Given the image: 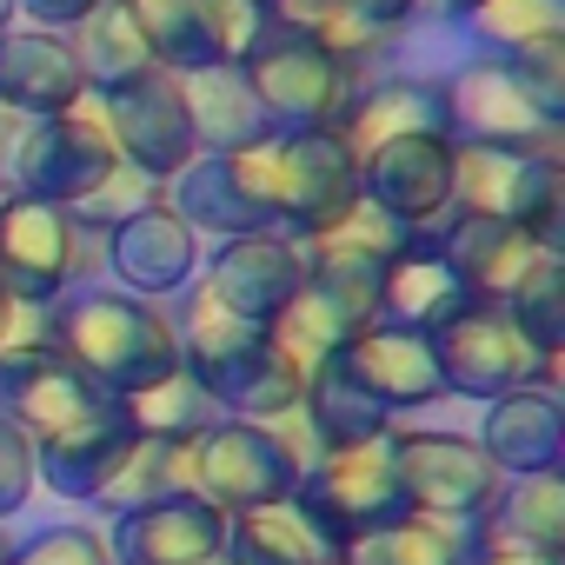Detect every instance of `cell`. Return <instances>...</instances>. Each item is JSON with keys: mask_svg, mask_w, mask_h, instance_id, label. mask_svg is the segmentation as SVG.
Segmentation results:
<instances>
[{"mask_svg": "<svg viewBox=\"0 0 565 565\" xmlns=\"http://www.w3.org/2000/svg\"><path fill=\"white\" fill-rule=\"evenodd\" d=\"M226 167H233L259 233L313 239L360 200V160L340 127H307V134L259 127L253 140L226 147Z\"/></svg>", "mask_w": 565, "mask_h": 565, "instance_id": "6da1fadb", "label": "cell"}, {"mask_svg": "<svg viewBox=\"0 0 565 565\" xmlns=\"http://www.w3.org/2000/svg\"><path fill=\"white\" fill-rule=\"evenodd\" d=\"M47 347L107 399H127L180 366L173 313L160 300H134L120 287H100V279H87V287H74L47 307Z\"/></svg>", "mask_w": 565, "mask_h": 565, "instance_id": "7a4b0ae2", "label": "cell"}, {"mask_svg": "<svg viewBox=\"0 0 565 565\" xmlns=\"http://www.w3.org/2000/svg\"><path fill=\"white\" fill-rule=\"evenodd\" d=\"M239 81L259 107L266 127H287V134H307V127H340L347 107L360 100V87L373 74H360L353 61H340L320 34H300V28H266L239 61Z\"/></svg>", "mask_w": 565, "mask_h": 565, "instance_id": "3957f363", "label": "cell"}, {"mask_svg": "<svg viewBox=\"0 0 565 565\" xmlns=\"http://www.w3.org/2000/svg\"><path fill=\"white\" fill-rule=\"evenodd\" d=\"M433 360H439L446 393L479 399V406H492V399H505L519 386L558 393V366H565V353L532 347V333L505 307H492V300H472L459 320H446L433 333Z\"/></svg>", "mask_w": 565, "mask_h": 565, "instance_id": "277c9868", "label": "cell"}, {"mask_svg": "<svg viewBox=\"0 0 565 565\" xmlns=\"http://www.w3.org/2000/svg\"><path fill=\"white\" fill-rule=\"evenodd\" d=\"M100 279V233H81L61 206L0 193V287L21 307H54L61 294Z\"/></svg>", "mask_w": 565, "mask_h": 565, "instance_id": "5b68a950", "label": "cell"}, {"mask_svg": "<svg viewBox=\"0 0 565 565\" xmlns=\"http://www.w3.org/2000/svg\"><path fill=\"white\" fill-rule=\"evenodd\" d=\"M452 213L558 233L565 213V153L552 147H472L452 140Z\"/></svg>", "mask_w": 565, "mask_h": 565, "instance_id": "8992f818", "label": "cell"}, {"mask_svg": "<svg viewBox=\"0 0 565 565\" xmlns=\"http://www.w3.org/2000/svg\"><path fill=\"white\" fill-rule=\"evenodd\" d=\"M114 167H120V153L107 140L100 100L81 94L67 114H47V120H28L21 127L14 160H8V186L28 193V200H47V206L74 213Z\"/></svg>", "mask_w": 565, "mask_h": 565, "instance_id": "52a82bcc", "label": "cell"}, {"mask_svg": "<svg viewBox=\"0 0 565 565\" xmlns=\"http://www.w3.org/2000/svg\"><path fill=\"white\" fill-rule=\"evenodd\" d=\"M373 320H380V273L307 266L300 294L279 307V320H273L266 333H273V347L287 353V366H294L300 380H313V373L333 366Z\"/></svg>", "mask_w": 565, "mask_h": 565, "instance_id": "ba28073f", "label": "cell"}, {"mask_svg": "<svg viewBox=\"0 0 565 565\" xmlns=\"http://www.w3.org/2000/svg\"><path fill=\"white\" fill-rule=\"evenodd\" d=\"M386 446H393V472H399L406 512H433V519L472 525L492 505V492L505 486L472 433H439V426H406L399 419L386 433Z\"/></svg>", "mask_w": 565, "mask_h": 565, "instance_id": "9c48e42d", "label": "cell"}, {"mask_svg": "<svg viewBox=\"0 0 565 565\" xmlns=\"http://www.w3.org/2000/svg\"><path fill=\"white\" fill-rule=\"evenodd\" d=\"M446 94V134L472 147H552L565 153V127L525 94L512 61L499 54H466L452 74H439Z\"/></svg>", "mask_w": 565, "mask_h": 565, "instance_id": "30bf717a", "label": "cell"}, {"mask_svg": "<svg viewBox=\"0 0 565 565\" xmlns=\"http://www.w3.org/2000/svg\"><path fill=\"white\" fill-rule=\"evenodd\" d=\"M193 492L239 519L253 505H273V499H287L300 492V466L287 459V446L273 439L266 419H220L193 439Z\"/></svg>", "mask_w": 565, "mask_h": 565, "instance_id": "8fae6325", "label": "cell"}, {"mask_svg": "<svg viewBox=\"0 0 565 565\" xmlns=\"http://www.w3.org/2000/svg\"><path fill=\"white\" fill-rule=\"evenodd\" d=\"M94 100H100V120H107L114 153H120L127 167H140L147 180L167 186L186 160H200L193 120H186V100H180V74L147 67V74H134V81L94 94Z\"/></svg>", "mask_w": 565, "mask_h": 565, "instance_id": "7c38bea8", "label": "cell"}, {"mask_svg": "<svg viewBox=\"0 0 565 565\" xmlns=\"http://www.w3.org/2000/svg\"><path fill=\"white\" fill-rule=\"evenodd\" d=\"M200 259H206L200 253V233L167 206V193L100 233V273L114 279L120 294H134V300H160V307L180 300L193 287Z\"/></svg>", "mask_w": 565, "mask_h": 565, "instance_id": "4fadbf2b", "label": "cell"}, {"mask_svg": "<svg viewBox=\"0 0 565 565\" xmlns=\"http://www.w3.org/2000/svg\"><path fill=\"white\" fill-rule=\"evenodd\" d=\"M193 279H200V287H206L226 313H239V320H253V327H273L279 307L300 294L307 253H300V239H287V233H233V239H220V246L200 259Z\"/></svg>", "mask_w": 565, "mask_h": 565, "instance_id": "5bb4252c", "label": "cell"}, {"mask_svg": "<svg viewBox=\"0 0 565 565\" xmlns=\"http://www.w3.org/2000/svg\"><path fill=\"white\" fill-rule=\"evenodd\" d=\"M360 200L413 233H433L452 213V134H406L360 153Z\"/></svg>", "mask_w": 565, "mask_h": 565, "instance_id": "9a60e30c", "label": "cell"}, {"mask_svg": "<svg viewBox=\"0 0 565 565\" xmlns=\"http://www.w3.org/2000/svg\"><path fill=\"white\" fill-rule=\"evenodd\" d=\"M300 499H307L340 539H360V532L386 525L393 512H406L386 433H380V439H360V446H333V452H320V466L300 479Z\"/></svg>", "mask_w": 565, "mask_h": 565, "instance_id": "2e32d148", "label": "cell"}, {"mask_svg": "<svg viewBox=\"0 0 565 565\" xmlns=\"http://www.w3.org/2000/svg\"><path fill=\"white\" fill-rule=\"evenodd\" d=\"M107 558L114 565H220L226 558V512H213L200 492L153 499L140 512L107 519Z\"/></svg>", "mask_w": 565, "mask_h": 565, "instance_id": "e0dca14e", "label": "cell"}, {"mask_svg": "<svg viewBox=\"0 0 565 565\" xmlns=\"http://www.w3.org/2000/svg\"><path fill=\"white\" fill-rule=\"evenodd\" d=\"M347 380L386 413V419H406V413H426L446 399V380H439V360H433V340L426 333H406V327H366L347 353H340Z\"/></svg>", "mask_w": 565, "mask_h": 565, "instance_id": "ac0fdd59", "label": "cell"}, {"mask_svg": "<svg viewBox=\"0 0 565 565\" xmlns=\"http://www.w3.org/2000/svg\"><path fill=\"white\" fill-rule=\"evenodd\" d=\"M426 239L452 259V273L466 279V294L492 300V307H505L519 279L558 246V233H525V226H499V220H472V213H446Z\"/></svg>", "mask_w": 565, "mask_h": 565, "instance_id": "d6986e66", "label": "cell"}, {"mask_svg": "<svg viewBox=\"0 0 565 565\" xmlns=\"http://www.w3.org/2000/svg\"><path fill=\"white\" fill-rule=\"evenodd\" d=\"M81 94H87V74L67 34L34 28V21H14L0 34V107L8 114L47 120V114H67Z\"/></svg>", "mask_w": 565, "mask_h": 565, "instance_id": "ffe728a7", "label": "cell"}, {"mask_svg": "<svg viewBox=\"0 0 565 565\" xmlns=\"http://www.w3.org/2000/svg\"><path fill=\"white\" fill-rule=\"evenodd\" d=\"M107 393L87 386L47 340L34 347H14V353H0V419L21 426L28 439H47L61 433L67 419H81L87 406H100Z\"/></svg>", "mask_w": 565, "mask_h": 565, "instance_id": "44dd1931", "label": "cell"}, {"mask_svg": "<svg viewBox=\"0 0 565 565\" xmlns=\"http://www.w3.org/2000/svg\"><path fill=\"white\" fill-rule=\"evenodd\" d=\"M479 452L499 466V479H539L565 472V406L545 386H519L486 406V426L472 433Z\"/></svg>", "mask_w": 565, "mask_h": 565, "instance_id": "7402d4cb", "label": "cell"}, {"mask_svg": "<svg viewBox=\"0 0 565 565\" xmlns=\"http://www.w3.org/2000/svg\"><path fill=\"white\" fill-rule=\"evenodd\" d=\"M472 307L466 279L452 273V259L419 233L386 273H380V327H406V333H439L446 320H459Z\"/></svg>", "mask_w": 565, "mask_h": 565, "instance_id": "603a6c76", "label": "cell"}, {"mask_svg": "<svg viewBox=\"0 0 565 565\" xmlns=\"http://www.w3.org/2000/svg\"><path fill=\"white\" fill-rule=\"evenodd\" d=\"M127 446H134V433H127L120 406H114V399H100V406H87L81 419H67L61 433L34 439V472H41V486H47V492H61V499H81V505H87Z\"/></svg>", "mask_w": 565, "mask_h": 565, "instance_id": "cb8c5ba5", "label": "cell"}, {"mask_svg": "<svg viewBox=\"0 0 565 565\" xmlns=\"http://www.w3.org/2000/svg\"><path fill=\"white\" fill-rule=\"evenodd\" d=\"M353 160L386 147V140H406V134H446V94H439V74H373L360 87V100L347 107L340 120Z\"/></svg>", "mask_w": 565, "mask_h": 565, "instance_id": "d4e9b609", "label": "cell"}, {"mask_svg": "<svg viewBox=\"0 0 565 565\" xmlns=\"http://www.w3.org/2000/svg\"><path fill=\"white\" fill-rule=\"evenodd\" d=\"M226 539L246 545V552H266V558H279V565H340V558H347V539H340L300 492L226 519Z\"/></svg>", "mask_w": 565, "mask_h": 565, "instance_id": "484cf974", "label": "cell"}, {"mask_svg": "<svg viewBox=\"0 0 565 565\" xmlns=\"http://www.w3.org/2000/svg\"><path fill=\"white\" fill-rule=\"evenodd\" d=\"M472 539L486 545H532V552H565V479H505L492 505L472 519Z\"/></svg>", "mask_w": 565, "mask_h": 565, "instance_id": "4316f807", "label": "cell"}, {"mask_svg": "<svg viewBox=\"0 0 565 565\" xmlns=\"http://www.w3.org/2000/svg\"><path fill=\"white\" fill-rule=\"evenodd\" d=\"M173 492H193V439H134L87 505L100 519H120V512H140Z\"/></svg>", "mask_w": 565, "mask_h": 565, "instance_id": "83f0119b", "label": "cell"}, {"mask_svg": "<svg viewBox=\"0 0 565 565\" xmlns=\"http://www.w3.org/2000/svg\"><path fill=\"white\" fill-rule=\"evenodd\" d=\"M466 552H472V525L433 512H393L386 525L347 539L340 565H466Z\"/></svg>", "mask_w": 565, "mask_h": 565, "instance_id": "f1b7e54d", "label": "cell"}, {"mask_svg": "<svg viewBox=\"0 0 565 565\" xmlns=\"http://www.w3.org/2000/svg\"><path fill=\"white\" fill-rule=\"evenodd\" d=\"M180 100H186V120H193V147L200 153H226V147H239V140H253L266 127L233 61L200 67V74H180Z\"/></svg>", "mask_w": 565, "mask_h": 565, "instance_id": "f546056e", "label": "cell"}, {"mask_svg": "<svg viewBox=\"0 0 565 565\" xmlns=\"http://www.w3.org/2000/svg\"><path fill=\"white\" fill-rule=\"evenodd\" d=\"M419 233L413 226H399L393 213H380L373 200H353V213H340L327 233H313V239H300V253H307V266H353V273H386L406 246H413Z\"/></svg>", "mask_w": 565, "mask_h": 565, "instance_id": "4dcf8cb0", "label": "cell"}, {"mask_svg": "<svg viewBox=\"0 0 565 565\" xmlns=\"http://www.w3.org/2000/svg\"><path fill=\"white\" fill-rule=\"evenodd\" d=\"M114 406H120V419H127L134 439H200L206 426L226 419V413L213 406V393H206L186 366H173L167 380H153V386H140V393H127V399H114Z\"/></svg>", "mask_w": 565, "mask_h": 565, "instance_id": "1f68e13d", "label": "cell"}, {"mask_svg": "<svg viewBox=\"0 0 565 565\" xmlns=\"http://www.w3.org/2000/svg\"><path fill=\"white\" fill-rule=\"evenodd\" d=\"M127 21L140 28L153 67L167 74H200V67H220V47H213V28L200 14V0H120Z\"/></svg>", "mask_w": 565, "mask_h": 565, "instance_id": "d6a6232c", "label": "cell"}, {"mask_svg": "<svg viewBox=\"0 0 565 565\" xmlns=\"http://www.w3.org/2000/svg\"><path fill=\"white\" fill-rule=\"evenodd\" d=\"M67 41H74V54H81L87 94H107V87H120V81H134V74L153 67V54H147V41H140V28L127 21L120 0H100L81 28H67Z\"/></svg>", "mask_w": 565, "mask_h": 565, "instance_id": "836d02e7", "label": "cell"}, {"mask_svg": "<svg viewBox=\"0 0 565 565\" xmlns=\"http://www.w3.org/2000/svg\"><path fill=\"white\" fill-rule=\"evenodd\" d=\"M300 406H307V419H313V433H320V446L333 452V446H360V439H380V433H393L399 419H386L353 380H347V366L333 360V366H320L313 380H307V393H300Z\"/></svg>", "mask_w": 565, "mask_h": 565, "instance_id": "e575fe53", "label": "cell"}, {"mask_svg": "<svg viewBox=\"0 0 565 565\" xmlns=\"http://www.w3.org/2000/svg\"><path fill=\"white\" fill-rule=\"evenodd\" d=\"M472 54H519L539 41H565V0H479L459 21Z\"/></svg>", "mask_w": 565, "mask_h": 565, "instance_id": "d590c367", "label": "cell"}, {"mask_svg": "<svg viewBox=\"0 0 565 565\" xmlns=\"http://www.w3.org/2000/svg\"><path fill=\"white\" fill-rule=\"evenodd\" d=\"M505 313L532 333V347L565 353V246H552L505 300Z\"/></svg>", "mask_w": 565, "mask_h": 565, "instance_id": "8d00e7d4", "label": "cell"}, {"mask_svg": "<svg viewBox=\"0 0 565 565\" xmlns=\"http://www.w3.org/2000/svg\"><path fill=\"white\" fill-rule=\"evenodd\" d=\"M160 193H167L160 180H147L140 167H127V160H120V167H114V173H107V180H100V186H94V193H87V200H81V206L67 213V220H74L81 233H107V226H120L127 213L153 206Z\"/></svg>", "mask_w": 565, "mask_h": 565, "instance_id": "74e56055", "label": "cell"}, {"mask_svg": "<svg viewBox=\"0 0 565 565\" xmlns=\"http://www.w3.org/2000/svg\"><path fill=\"white\" fill-rule=\"evenodd\" d=\"M8 565H114L107 558V525H47L28 545H14Z\"/></svg>", "mask_w": 565, "mask_h": 565, "instance_id": "f35d334b", "label": "cell"}, {"mask_svg": "<svg viewBox=\"0 0 565 565\" xmlns=\"http://www.w3.org/2000/svg\"><path fill=\"white\" fill-rule=\"evenodd\" d=\"M512 61V74L525 81V94L565 127V41H539V47H519V54H499Z\"/></svg>", "mask_w": 565, "mask_h": 565, "instance_id": "ab89813d", "label": "cell"}, {"mask_svg": "<svg viewBox=\"0 0 565 565\" xmlns=\"http://www.w3.org/2000/svg\"><path fill=\"white\" fill-rule=\"evenodd\" d=\"M34 486H41V472H34V439H28L21 426L0 419V525L28 512Z\"/></svg>", "mask_w": 565, "mask_h": 565, "instance_id": "60d3db41", "label": "cell"}, {"mask_svg": "<svg viewBox=\"0 0 565 565\" xmlns=\"http://www.w3.org/2000/svg\"><path fill=\"white\" fill-rule=\"evenodd\" d=\"M200 14H206V28H213V47H220V61H239L273 21H266V0H200Z\"/></svg>", "mask_w": 565, "mask_h": 565, "instance_id": "b9f144b4", "label": "cell"}, {"mask_svg": "<svg viewBox=\"0 0 565 565\" xmlns=\"http://www.w3.org/2000/svg\"><path fill=\"white\" fill-rule=\"evenodd\" d=\"M34 340H47V307H21L8 287H0V353L34 347Z\"/></svg>", "mask_w": 565, "mask_h": 565, "instance_id": "7bdbcfd3", "label": "cell"}, {"mask_svg": "<svg viewBox=\"0 0 565 565\" xmlns=\"http://www.w3.org/2000/svg\"><path fill=\"white\" fill-rule=\"evenodd\" d=\"M100 8V0H21V21H34V28H54V34H67V28H81L87 14Z\"/></svg>", "mask_w": 565, "mask_h": 565, "instance_id": "ee69618b", "label": "cell"}, {"mask_svg": "<svg viewBox=\"0 0 565 565\" xmlns=\"http://www.w3.org/2000/svg\"><path fill=\"white\" fill-rule=\"evenodd\" d=\"M466 565H565V552H532V545H486V539H472Z\"/></svg>", "mask_w": 565, "mask_h": 565, "instance_id": "f6af8a7d", "label": "cell"}, {"mask_svg": "<svg viewBox=\"0 0 565 565\" xmlns=\"http://www.w3.org/2000/svg\"><path fill=\"white\" fill-rule=\"evenodd\" d=\"M413 8H419V21H452V28H459L479 0H413Z\"/></svg>", "mask_w": 565, "mask_h": 565, "instance_id": "bcb514c9", "label": "cell"}, {"mask_svg": "<svg viewBox=\"0 0 565 565\" xmlns=\"http://www.w3.org/2000/svg\"><path fill=\"white\" fill-rule=\"evenodd\" d=\"M14 21H21V0H0V34H8Z\"/></svg>", "mask_w": 565, "mask_h": 565, "instance_id": "7dc6e473", "label": "cell"}, {"mask_svg": "<svg viewBox=\"0 0 565 565\" xmlns=\"http://www.w3.org/2000/svg\"><path fill=\"white\" fill-rule=\"evenodd\" d=\"M8 552H14V539H8V525H0V565H8Z\"/></svg>", "mask_w": 565, "mask_h": 565, "instance_id": "c3c4849f", "label": "cell"}, {"mask_svg": "<svg viewBox=\"0 0 565 565\" xmlns=\"http://www.w3.org/2000/svg\"><path fill=\"white\" fill-rule=\"evenodd\" d=\"M0 193H8V173H0Z\"/></svg>", "mask_w": 565, "mask_h": 565, "instance_id": "681fc988", "label": "cell"}]
</instances>
